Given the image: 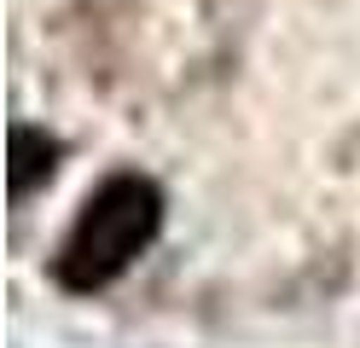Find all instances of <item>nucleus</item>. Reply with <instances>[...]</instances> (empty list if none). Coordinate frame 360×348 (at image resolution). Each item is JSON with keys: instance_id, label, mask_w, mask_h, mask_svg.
<instances>
[{"instance_id": "f257e3e1", "label": "nucleus", "mask_w": 360, "mask_h": 348, "mask_svg": "<svg viewBox=\"0 0 360 348\" xmlns=\"http://www.w3.org/2000/svg\"><path fill=\"white\" fill-rule=\"evenodd\" d=\"M157 226H163V192L140 174H110L94 198L82 203V215L70 226V238L58 250V285L64 290H105L110 278H122L134 267Z\"/></svg>"}]
</instances>
